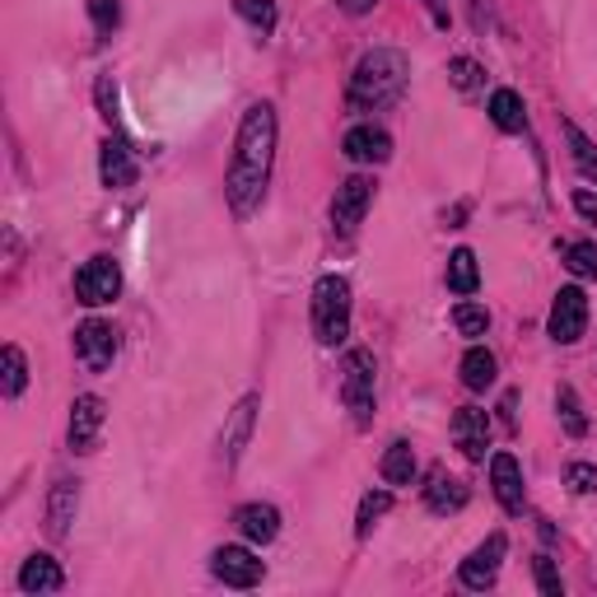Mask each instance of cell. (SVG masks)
Wrapping results in <instances>:
<instances>
[{
    "mask_svg": "<svg viewBox=\"0 0 597 597\" xmlns=\"http://www.w3.org/2000/svg\"><path fill=\"white\" fill-rule=\"evenodd\" d=\"M276 107L271 103H253L238 122V136H234V159L225 173V196H229V210L238 219H248L261 202H267V187H271V164H276Z\"/></svg>",
    "mask_w": 597,
    "mask_h": 597,
    "instance_id": "cell-1",
    "label": "cell"
},
{
    "mask_svg": "<svg viewBox=\"0 0 597 597\" xmlns=\"http://www.w3.org/2000/svg\"><path fill=\"white\" fill-rule=\"evenodd\" d=\"M411 84V61L397 48H373L356 61L350 71V90H346V107L350 113H383V107L402 103Z\"/></svg>",
    "mask_w": 597,
    "mask_h": 597,
    "instance_id": "cell-2",
    "label": "cell"
},
{
    "mask_svg": "<svg viewBox=\"0 0 597 597\" xmlns=\"http://www.w3.org/2000/svg\"><path fill=\"white\" fill-rule=\"evenodd\" d=\"M313 337L318 346H341L350 337V280L346 276H322L313 285Z\"/></svg>",
    "mask_w": 597,
    "mask_h": 597,
    "instance_id": "cell-3",
    "label": "cell"
},
{
    "mask_svg": "<svg viewBox=\"0 0 597 597\" xmlns=\"http://www.w3.org/2000/svg\"><path fill=\"white\" fill-rule=\"evenodd\" d=\"M373 373H379V364H373V350H350L346 369H341V402H346L350 415H356L360 430L373 420Z\"/></svg>",
    "mask_w": 597,
    "mask_h": 597,
    "instance_id": "cell-4",
    "label": "cell"
},
{
    "mask_svg": "<svg viewBox=\"0 0 597 597\" xmlns=\"http://www.w3.org/2000/svg\"><path fill=\"white\" fill-rule=\"evenodd\" d=\"M373 192H379V183H373L369 173H350V178L337 187V196H331V229L356 234L364 225L369 206H373Z\"/></svg>",
    "mask_w": 597,
    "mask_h": 597,
    "instance_id": "cell-5",
    "label": "cell"
},
{
    "mask_svg": "<svg viewBox=\"0 0 597 597\" xmlns=\"http://www.w3.org/2000/svg\"><path fill=\"white\" fill-rule=\"evenodd\" d=\"M117 350H122V337H117V327H113V322L90 318V322H80V327H75V360L90 369V373L113 369Z\"/></svg>",
    "mask_w": 597,
    "mask_h": 597,
    "instance_id": "cell-6",
    "label": "cell"
},
{
    "mask_svg": "<svg viewBox=\"0 0 597 597\" xmlns=\"http://www.w3.org/2000/svg\"><path fill=\"white\" fill-rule=\"evenodd\" d=\"M122 295V267L113 257H90L84 267L75 271V299L84 308H103Z\"/></svg>",
    "mask_w": 597,
    "mask_h": 597,
    "instance_id": "cell-7",
    "label": "cell"
},
{
    "mask_svg": "<svg viewBox=\"0 0 597 597\" xmlns=\"http://www.w3.org/2000/svg\"><path fill=\"white\" fill-rule=\"evenodd\" d=\"M550 341L560 346H574L588 331V295L579 290V285H565V290H556V303H550Z\"/></svg>",
    "mask_w": 597,
    "mask_h": 597,
    "instance_id": "cell-8",
    "label": "cell"
},
{
    "mask_svg": "<svg viewBox=\"0 0 597 597\" xmlns=\"http://www.w3.org/2000/svg\"><path fill=\"white\" fill-rule=\"evenodd\" d=\"M210 574L225 588H257L267 569H261V560L253 556L248 546H219L215 556H210Z\"/></svg>",
    "mask_w": 597,
    "mask_h": 597,
    "instance_id": "cell-9",
    "label": "cell"
},
{
    "mask_svg": "<svg viewBox=\"0 0 597 597\" xmlns=\"http://www.w3.org/2000/svg\"><path fill=\"white\" fill-rule=\"evenodd\" d=\"M504 550H508V542H504V533H491L485 537L467 560H462V569H457V579H462V588H472V593H481V588H491L495 579H500V560H504Z\"/></svg>",
    "mask_w": 597,
    "mask_h": 597,
    "instance_id": "cell-10",
    "label": "cell"
},
{
    "mask_svg": "<svg viewBox=\"0 0 597 597\" xmlns=\"http://www.w3.org/2000/svg\"><path fill=\"white\" fill-rule=\"evenodd\" d=\"M99 178L107 192H122L141 178V164H136V150H131L126 136H107L99 150Z\"/></svg>",
    "mask_w": 597,
    "mask_h": 597,
    "instance_id": "cell-11",
    "label": "cell"
},
{
    "mask_svg": "<svg viewBox=\"0 0 597 597\" xmlns=\"http://www.w3.org/2000/svg\"><path fill=\"white\" fill-rule=\"evenodd\" d=\"M341 154H346L350 164H388L392 159V136H388L379 122H360V126L346 131Z\"/></svg>",
    "mask_w": 597,
    "mask_h": 597,
    "instance_id": "cell-12",
    "label": "cell"
},
{
    "mask_svg": "<svg viewBox=\"0 0 597 597\" xmlns=\"http://www.w3.org/2000/svg\"><path fill=\"white\" fill-rule=\"evenodd\" d=\"M103 420H107V406L103 397L84 392L71 402V453H94L99 434H103Z\"/></svg>",
    "mask_w": 597,
    "mask_h": 597,
    "instance_id": "cell-13",
    "label": "cell"
},
{
    "mask_svg": "<svg viewBox=\"0 0 597 597\" xmlns=\"http://www.w3.org/2000/svg\"><path fill=\"white\" fill-rule=\"evenodd\" d=\"M257 406H261V397H257V392H248V397H243V402L229 411L225 434H219V457H225V467H234V462L243 457V449H248L253 425H257Z\"/></svg>",
    "mask_w": 597,
    "mask_h": 597,
    "instance_id": "cell-14",
    "label": "cell"
},
{
    "mask_svg": "<svg viewBox=\"0 0 597 597\" xmlns=\"http://www.w3.org/2000/svg\"><path fill=\"white\" fill-rule=\"evenodd\" d=\"M453 439H457L462 457L485 462V449H491V415H485L481 406H462V411H453Z\"/></svg>",
    "mask_w": 597,
    "mask_h": 597,
    "instance_id": "cell-15",
    "label": "cell"
},
{
    "mask_svg": "<svg viewBox=\"0 0 597 597\" xmlns=\"http://www.w3.org/2000/svg\"><path fill=\"white\" fill-rule=\"evenodd\" d=\"M491 485L504 514H523V467L514 453H495L491 457Z\"/></svg>",
    "mask_w": 597,
    "mask_h": 597,
    "instance_id": "cell-16",
    "label": "cell"
},
{
    "mask_svg": "<svg viewBox=\"0 0 597 597\" xmlns=\"http://www.w3.org/2000/svg\"><path fill=\"white\" fill-rule=\"evenodd\" d=\"M234 523H238V533L248 537L253 546H271L280 537V508L276 504H261V500L243 504L238 514H234Z\"/></svg>",
    "mask_w": 597,
    "mask_h": 597,
    "instance_id": "cell-17",
    "label": "cell"
},
{
    "mask_svg": "<svg viewBox=\"0 0 597 597\" xmlns=\"http://www.w3.org/2000/svg\"><path fill=\"white\" fill-rule=\"evenodd\" d=\"M75 508H80V481L56 476L52 495H48V533H52V537H65V533H71Z\"/></svg>",
    "mask_w": 597,
    "mask_h": 597,
    "instance_id": "cell-18",
    "label": "cell"
},
{
    "mask_svg": "<svg viewBox=\"0 0 597 597\" xmlns=\"http://www.w3.org/2000/svg\"><path fill=\"white\" fill-rule=\"evenodd\" d=\"M65 588V574L52 556H29L24 569H19V593H61Z\"/></svg>",
    "mask_w": 597,
    "mask_h": 597,
    "instance_id": "cell-19",
    "label": "cell"
},
{
    "mask_svg": "<svg viewBox=\"0 0 597 597\" xmlns=\"http://www.w3.org/2000/svg\"><path fill=\"white\" fill-rule=\"evenodd\" d=\"M425 508L430 514H457V508H467V485L449 472H434L425 485Z\"/></svg>",
    "mask_w": 597,
    "mask_h": 597,
    "instance_id": "cell-20",
    "label": "cell"
},
{
    "mask_svg": "<svg viewBox=\"0 0 597 597\" xmlns=\"http://www.w3.org/2000/svg\"><path fill=\"white\" fill-rule=\"evenodd\" d=\"M462 388L467 392H485V388H495V373H500V360L491 356L485 346H472L467 356H462Z\"/></svg>",
    "mask_w": 597,
    "mask_h": 597,
    "instance_id": "cell-21",
    "label": "cell"
},
{
    "mask_svg": "<svg viewBox=\"0 0 597 597\" xmlns=\"http://www.w3.org/2000/svg\"><path fill=\"white\" fill-rule=\"evenodd\" d=\"M485 113H491V122H495L500 131H508V136L527 126V107H523V99H518L514 90H495L491 103H485Z\"/></svg>",
    "mask_w": 597,
    "mask_h": 597,
    "instance_id": "cell-22",
    "label": "cell"
},
{
    "mask_svg": "<svg viewBox=\"0 0 597 597\" xmlns=\"http://www.w3.org/2000/svg\"><path fill=\"white\" fill-rule=\"evenodd\" d=\"M379 472L388 485H411L415 481V449L406 444V439H392L383 462H379Z\"/></svg>",
    "mask_w": 597,
    "mask_h": 597,
    "instance_id": "cell-23",
    "label": "cell"
},
{
    "mask_svg": "<svg viewBox=\"0 0 597 597\" xmlns=\"http://www.w3.org/2000/svg\"><path fill=\"white\" fill-rule=\"evenodd\" d=\"M449 290L462 295V299L481 290V267H476V253L472 248H457L449 257Z\"/></svg>",
    "mask_w": 597,
    "mask_h": 597,
    "instance_id": "cell-24",
    "label": "cell"
},
{
    "mask_svg": "<svg viewBox=\"0 0 597 597\" xmlns=\"http://www.w3.org/2000/svg\"><path fill=\"white\" fill-rule=\"evenodd\" d=\"M560 257H565V267L579 276V280H597V243H593V238H569V243H560Z\"/></svg>",
    "mask_w": 597,
    "mask_h": 597,
    "instance_id": "cell-25",
    "label": "cell"
},
{
    "mask_svg": "<svg viewBox=\"0 0 597 597\" xmlns=\"http://www.w3.org/2000/svg\"><path fill=\"white\" fill-rule=\"evenodd\" d=\"M234 14L248 19V24H253L261 38L276 33V0H234Z\"/></svg>",
    "mask_w": 597,
    "mask_h": 597,
    "instance_id": "cell-26",
    "label": "cell"
},
{
    "mask_svg": "<svg viewBox=\"0 0 597 597\" xmlns=\"http://www.w3.org/2000/svg\"><path fill=\"white\" fill-rule=\"evenodd\" d=\"M556 411H560L565 430H569L574 439H584V434H588V420H584V406H579V392H574L569 383L556 388Z\"/></svg>",
    "mask_w": 597,
    "mask_h": 597,
    "instance_id": "cell-27",
    "label": "cell"
},
{
    "mask_svg": "<svg viewBox=\"0 0 597 597\" xmlns=\"http://www.w3.org/2000/svg\"><path fill=\"white\" fill-rule=\"evenodd\" d=\"M565 141H569V154H574V164H579V173L597 183V145L574 122H565Z\"/></svg>",
    "mask_w": 597,
    "mask_h": 597,
    "instance_id": "cell-28",
    "label": "cell"
},
{
    "mask_svg": "<svg viewBox=\"0 0 597 597\" xmlns=\"http://www.w3.org/2000/svg\"><path fill=\"white\" fill-rule=\"evenodd\" d=\"M0 369H6V397H19L29 388V360L19 346H6L0 350Z\"/></svg>",
    "mask_w": 597,
    "mask_h": 597,
    "instance_id": "cell-29",
    "label": "cell"
},
{
    "mask_svg": "<svg viewBox=\"0 0 597 597\" xmlns=\"http://www.w3.org/2000/svg\"><path fill=\"white\" fill-rule=\"evenodd\" d=\"M388 508H392V491H369V495L360 500V514H356V537H369L373 523H379Z\"/></svg>",
    "mask_w": 597,
    "mask_h": 597,
    "instance_id": "cell-30",
    "label": "cell"
},
{
    "mask_svg": "<svg viewBox=\"0 0 597 597\" xmlns=\"http://www.w3.org/2000/svg\"><path fill=\"white\" fill-rule=\"evenodd\" d=\"M453 327L462 331V337H485V331H491V313H485L481 303L462 299V303L453 308Z\"/></svg>",
    "mask_w": 597,
    "mask_h": 597,
    "instance_id": "cell-31",
    "label": "cell"
},
{
    "mask_svg": "<svg viewBox=\"0 0 597 597\" xmlns=\"http://www.w3.org/2000/svg\"><path fill=\"white\" fill-rule=\"evenodd\" d=\"M449 75H453V84H457L462 94H472L485 71H481V65H476L472 56H453V61H449Z\"/></svg>",
    "mask_w": 597,
    "mask_h": 597,
    "instance_id": "cell-32",
    "label": "cell"
},
{
    "mask_svg": "<svg viewBox=\"0 0 597 597\" xmlns=\"http://www.w3.org/2000/svg\"><path fill=\"white\" fill-rule=\"evenodd\" d=\"M565 481H569L574 495H597V467H593V462H569Z\"/></svg>",
    "mask_w": 597,
    "mask_h": 597,
    "instance_id": "cell-33",
    "label": "cell"
},
{
    "mask_svg": "<svg viewBox=\"0 0 597 597\" xmlns=\"http://www.w3.org/2000/svg\"><path fill=\"white\" fill-rule=\"evenodd\" d=\"M533 574H537V588H542L546 597H560V593H565L560 574H556V560H550V556H533Z\"/></svg>",
    "mask_w": 597,
    "mask_h": 597,
    "instance_id": "cell-34",
    "label": "cell"
},
{
    "mask_svg": "<svg viewBox=\"0 0 597 597\" xmlns=\"http://www.w3.org/2000/svg\"><path fill=\"white\" fill-rule=\"evenodd\" d=\"M90 19H94L99 33H113L122 24V6L117 0H90Z\"/></svg>",
    "mask_w": 597,
    "mask_h": 597,
    "instance_id": "cell-35",
    "label": "cell"
},
{
    "mask_svg": "<svg viewBox=\"0 0 597 597\" xmlns=\"http://www.w3.org/2000/svg\"><path fill=\"white\" fill-rule=\"evenodd\" d=\"M94 99H99V113H103V122H113V126H117V84H113V75H99V84H94Z\"/></svg>",
    "mask_w": 597,
    "mask_h": 597,
    "instance_id": "cell-36",
    "label": "cell"
},
{
    "mask_svg": "<svg viewBox=\"0 0 597 597\" xmlns=\"http://www.w3.org/2000/svg\"><path fill=\"white\" fill-rule=\"evenodd\" d=\"M574 210H579L588 225H597V196L593 192H574Z\"/></svg>",
    "mask_w": 597,
    "mask_h": 597,
    "instance_id": "cell-37",
    "label": "cell"
},
{
    "mask_svg": "<svg viewBox=\"0 0 597 597\" xmlns=\"http://www.w3.org/2000/svg\"><path fill=\"white\" fill-rule=\"evenodd\" d=\"M425 10H430V19L439 29H449V6H444V0H425Z\"/></svg>",
    "mask_w": 597,
    "mask_h": 597,
    "instance_id": "cell-38",
    "label": "cell"
},
{
    "mask_svg": "<svg viewBox=\"0 0 597 597\" xmlns=\"http://www.w3.org/2000/svg\"><path fill=\"white\" fill-rule=\"evenodd\" d=\"M337 6H341L346 14H356V19H360V14H369L373 6H379V0H337Z\"/></svg>",
    "mask_w": 597,
    "mask_h": 597,
    "instance_id": "cell-39",
    "label": "cell"
}]
</instances>
